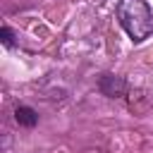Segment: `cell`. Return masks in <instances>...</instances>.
Listing matches in <instances>:
<instances>
[{"instance_id": "obj_1", "label": "cell", "mask_w": 153, "mask_h": 153, "mask_svg": "<svg viewBox=\"0 0 153 153\" xmlns=\"http://www.w3.org/2000/svg\"><path fill=\"white\" fill-rule=\"evenodd\" d=\"M117 19L122 29L129 33L131 41H143L153 31V12L146 0H120L117 2Z\"/></svg>"}, {"instance_id": "obj_2", "label": "cell", "mask_w": 153, "mask_h": 153, "mask_svg": "<svg viewBox=\"0 0 153 153\" xmlns=\"http://www.w3.org/2000/svg\"><path fill=\"white\" fill-rule=\"evenodd\" d=\"M98 88L108 98H122L127 93V81L122 76H117V74H103L98 79Z\"/></svg>"}, {"instance_id": "obj_3", "label": "cell", "mask_w": 153, "mask_h": 153, "mask_svg": "<svg viewBox=\"0 0 153 153\" xmlns=\"http://www.w3.org/2000/svg\"><path fill=\"white\" fill-rule=\"evenodd\" d=\"M14 122H17L19 127L31 129V127L38 124V112H36L33 108H29V105H17V108H14Z\"/></svg>"}, {"instance_id": "obj_4", "label": "cell", "mask_w": 153, "mask_h": 153, "mask_svg": "<svg viewBox=\"0 0 153 153\" xmlns=\"http://www.w3.org/2000/svg\"><path fill=\"white\" fill-rule=\"evenodd\" d=\"M0 41H2L5 48H14V31L10 26H2L0 29Z\"/></svg>"}]
</instances>
